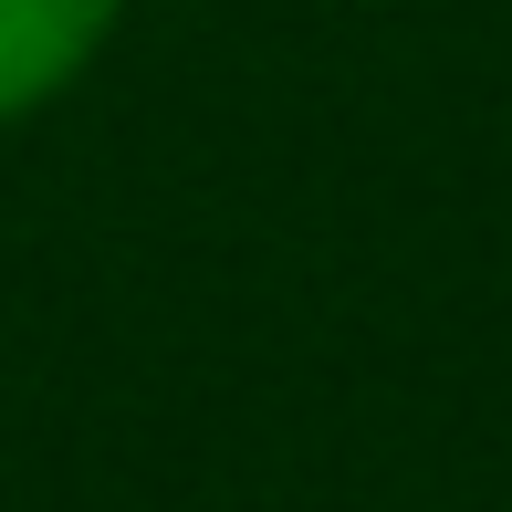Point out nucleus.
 Instances as JSON below:
<instances>
[{
	"label": "nucleus",
	"mask_w": 512,
	"mask_h": 512,
	"mask_svg": "<svg viewBox=\"0 0 512 512\" xmlns=\"http://www.w3.org/2000/svg\"><path fill=\"white\" fill-rule=\"evenodd\" d=\"M126 0H0V126L53 105L84 63L105 53Z\"/></svg>",
	"instance_id": "f257e3e1"
}]
</instances>
